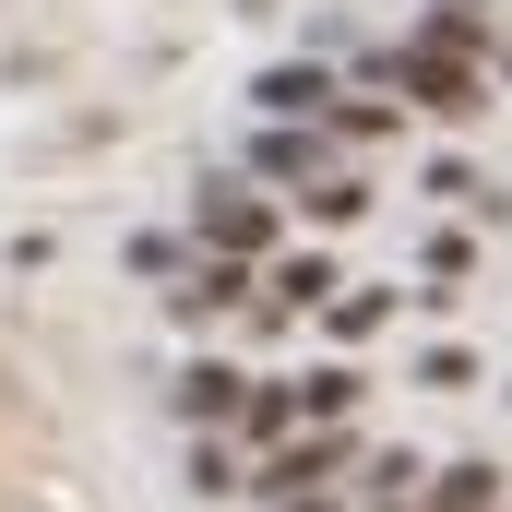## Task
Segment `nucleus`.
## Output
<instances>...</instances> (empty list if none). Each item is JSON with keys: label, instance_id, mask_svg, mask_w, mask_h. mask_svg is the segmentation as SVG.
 Segmentation results:
<instances>
[{"label": "nucleus", "instance_id": "6e6552de", "mask_svg": "<svg viewBox=\"0 0 512 512\" xmlns=\"http://www.w3.org/2000/svg\"><path fill=\"white\" fill-rule=\"evenodd\" d=\"M286 203H298L310 227H358V215H370V191H358L346 167H334V179H310V191H286Z\"/></svg>", "mask_w": 512, "mask_h": 512}, {"label": "nucleus", "instance_id": "0eeeda50", "mask_svg": "<svg viewBox=\"0 0 512 512\" xmlns=\"http://www.w3.org/2000/svg\"><path fill=\"white\" fill-rule=\"evenodd\" d=\"M429 48H453V60H477L489 48V0H429V24H417Z\"/></svg>", "mask_w": 512, "mask_h": 512}, {"label": "nucleus", "instance_id": "39448f33", "mask_svg": "<svg viewBox=\"0 0 512 512\" xmlns=\"http://www.w3.org/2000/svg\"><path fill=\"white\" fill-rule=\"evenodd\" d=\"M251 108H262V120H310V131H334V120H346V84H334V72H310V60H274V72L251 84Z\"/></svg>", "mask_w": 512, "mask_h": 512}, {"label": "nucleus", "instance_id": "423d86ee", "mask_svg": "<svg viewBox=\"0 0 512 512\" xmlns=\"http://www.w3.org/2000/svg\"><path fill=\"white\" fill-rule=\"evenodd\" d=\"M239 405H251V370H227V358H191L179 370V417L191 429H239Z\"/></svg>", "mask_w": 512, "mask_h": 512}, {"label": "nucleus", "instance_id": "20e7f679", "mask_svg": "<svg viewBox=\"0 0 512 512\" xmlns=\"http://www.w3.org/2000/svg\"><path fill=\"white\" fill-rule=\"evenodd\" d=\"M334 167H346V143L310 131V120H262L251 131V179L262 191H310V179H334Z\"/></svg>", "mask_w": 512, "mask_h": 512}, {"label": "nucleus", "instance_id": "f03ea898", "mask_svg": "<svg viewBox=\"0 0 512 512\" xmlns=\"http://www.w3.org/2000/svg\"><path fill=\"white\" fill-rule=\"evenodd\" d=\"M370 84H405L429 120H477V108H489V96H477V60H453V48H429V36L370 48Z\"/></svg>", "mask_w": 512, "mask_h": 512}, {"label": "nucleus", "instance_id": "7ed1b4c3", "mask_svg": "<svg viewBox=\"0 0 512 512\" xmlns=\"http://www.w3.org/2000/svg\"><path fill=\"white\" fill-rule=\"evenodd\" d=\"M346 465H358V441H346V417H322V429H286V441L262 453V477H251V489L286 512V501H322Z\"/></svg>", "mask_w": 512, "mask_h": 512}, {"label": "nucleus", "instance_id": "1a4fd4ad", "mask_svg": "<svg viewBox=\"0 0 512 512\" xmlns=\"http://www.w3.org/2000/svg\"><path fill=\"white\" fill-rule=\"evenodd\" d=\"M322 322L358 346V334H382V322H393V298H382V286H334V298H322Z\"/></svg>", "mask_w": 512, "mask_h": 512}, {"label": "nucleus", "instance_id": "f257e3e1", "mask_svg": "<svg viewBox=\"0 0 512 512\" xmlns=\"http://www.w3.org/2000/svg\"><path fill=\"white\" fill-rule=\"evenodd\" d=\"M286 191H262L251 167L239 179H203V203H191V239L203 251H227V262H274V239H286V215H274Z\"/></svg>", "mask_w": 512, "mask_h": 512}, {"label": "nucleus", "instance_id": "9d476101", "mask_svg": "<svg viewBox=\"0 0 512 512\" xmlns=\"http://www.w3.org/2000/svg\"><path fill=\"white\" fill-rule=\"evenodd\" d=\"M191 489H203V501H227V489H251V465H239V441H203V453H191Z\"/></svg>", "mask_w": 512, "mask_h": 512}, {"label": "nucleus", "instance_id": "9b49d317", "mask_svg": "<svg viewBox=\"0 0 512 512\" xmlns=\"http://www.w3.org/2000/svg\"><path fill=\"white\" fill-rule=\"evenodd\" d=\"M501 72H512V48H501Z\"/></svg>", "mask_w": 512, "mask_h": 512}]
</instances>
